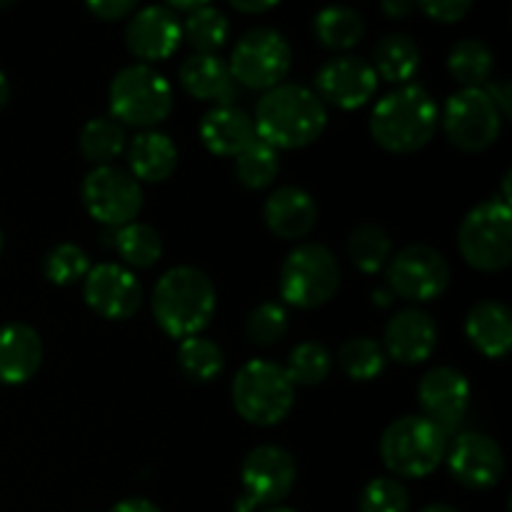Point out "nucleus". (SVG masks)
I'll use <instances>...</instances> for the list:
<instances>
[{
	"label": "nucleus",
	"mask_w": 512,
	"mask_h": 512,
	"mask_svg": "<svg viewBox=\"0 0 512 512\" xmlns=\"http://www.w3.org/2000/svg\"><path fill=\"white\" fill-rule=\"evenodd\" d=\"M488 95L490 98H493V103L498 105V110L500 113H503V118L505 115H510L512 113V108H510V83L508 80H498V83H493V85H488Z\"/></svg>",
	"instance_id": "nucleus-42"
},
{
	"label": "nucleus",
	"mask_w": 512,
	"mask_h": 512,
	"mask_svg": "<svg viewBox=\"0 0 512 512\" xmlns=\"http://www.w3.org/2000/svg\"><path fill=\"white\" fill-rule=\"evenodd\" d=\"M450 475L470 490H488L505 473L503 448L485 433H460L445 453Z\"/></svg>",
	"instance_id": "nucleus-17"
},
{
	"label": "nucleus",
	"mask_w": 512,
	"mask_h": 512,
	"mask_svg": "<svg viewBox=\"0 0 512 512\" xmlns=\"http://www.w3.org/2000/svg\"><path fill=\"white\" fill-rule=\"evenodd\" d=\"M438 128V105L420 85H400L378 100L370 115V133L390 153H415Z\"/></svg>",
	"instance_id": "nucleus-3"
},
{
	"label": "nucleus",
	"mask_w": 512,
	"mask_h": 512,
	"mask_svg": "<svg viewBox=\"0 0 512 512\" xmlns=\"http://www.w3.org/2000/svg\"><path fill=\"white\" fill-rule=\"evenodd\" d=\"M183 40V23L168 5H148L130 18L125 28V45L140 60H165Z\"/></svg>",
	"instance_id": "nucleus-18"
},
{
	"label": "nucleus",
	"mask_w": 512,
	"mask_h": 512,
	"mask_svg": "<svg viewBox=\"0 0 512 512\" xmlns=\"http://www.w3.org/2000/svg\"><path fill=\"white\" fill-rule=\"evenodd\" d=\"M113 245L120 258L133 268H153L163 255L160 233L145 223H128L115 230Z\"/></svg>",
	"instance_id": "nucleus-31"
},
{
	"label": "nucleus",
	"mask_w": 512,
	"mask_h": 512,
	"mask_svg": "<svg viewBox=\"0 0 512 512\" xmlns=\"http://www.w3.org/2000/svg\"><path fill=\"white\" fill-rule=\"evenodd\" d=\"M245 333H248L250 343L260 345H275L285 333H288V313L280 303H260L258 308H253V313L248 315V323H245Z\"/></svg>",
	"instance_id": "nucleus-39"
},
{
	"label": "nucleus",
	"mask_w": 512,
	"mask_h": 512,
	"mask_svg": "<svg viewBox=\"0 0 512 512\" xmlns=\"http://www.w3.org/2000/svg\"><path fill=\"white\" fill-rule=\"evenodd\" d=\"M298 480L293 455L280 445H258L243 460V495L235 500L238 512H253L260 505H278Z\"/></svg>",
	"instance_id": "nucleus-12"
},
{
	"label": "nucleus",
	"mask_w": 512,
	"mask_h": 512,
	"mask_svg": "<svg viewBox=\"0 0 512 512\" xmlns=\"http://www.w3.org/2000/svg\"><path fill=\"white\" fill-rule=\"evenodd\" d=\"M380 8H383V13L393 15V18H403V15H408L410 10L415 8V5L410 3V0H385Z\"/></svg>",
	"instance_id": "nucleus-44"
},
{
	"label": "nucleus",
	"mask_w": 512,
	"mask_h": 512,
	"mask_svg": "<svg viewBox=\"0 0 512 512\" xmlns=\"http://www.w3.org/2000/svg\"><path fill=\"white\" fill-rule=\"evenodd\" d=\"M378 90V75L368 60L340 55L328 60L315 75V95L343 110L363 108Z\"/></svg>",
	"instance_id": "nucleus-16"
},
{
	"label": "nucleus",
	"mask_w": 512,
	"mask_h": 512,
	"mask_svg": "<svg viewBox=\"0 0 512 512\" xmlns=\"http://www.w3.org/2000/svg\"><path fill=\"white\" fill-rule=\"evenodd\" d=\"M128 163L135 180H148V183H163L173 175L178 165V148L170 140V135L160 130H143L130 140Z\"/></svg>",
	"instance_id": "nucleus-25"
},
{
	"label": "nucleus",
	"mask_w": 512,
	"mask_h": 512,
	"mask_svg": "<svg viewBox=\"0 0 512 512\" xmlns=\"http://www.w3.org/2000/svg\"><path fill=\"white\" fill-rule=\"evenodd\" d=\"M83 295L85 303L103 318L125 320L138 313L143 303V285L125 265L100 263L85 275Z\"/></svg>",
	"instance_id": "nucleus-15"
},
{
	"label": "nucleus",
	"mask_w": 512,
	"mask_h": 512,
	"mask_svg": "<svg viewBox=\"0 0 512 512\" xmlns=\"http://www.w3.org/2000/svg\"><path fill=\"white\" fill-rule=\"evenodd\" d=\"M418 400L423 408V418H428L445 435H450L460 428L468 415L470 383L458 368L440 365L423 375L418 385Z\"/></svg>",
	"instance_id": "nucleus-14"
},
{
	"label": "nucleus",
	"mask_w": 512,
	"mask_h": 512,
	"mask_svg": "<svg viewBox=\"0 0 512 512\" xmlns=\"http://www.w3.org/2000/svg\"><path fill=\"white\" fill-rule=\"evenodd\" d=\"M85 8L100 20H120L135 10V0H88Z\"/></svg>",
	"instance_id": "nucleus-41"
},
{
	"label": "nucleus",
	"mask_w": 512,
	"mask_h": 512,
	"mask_svg": "<svg viewBox=\"0 0 512 512\" xmlns=\"http://www.w3.org/2000/svg\"><path fill=\"white\" fill-rule=\"evenodd\" d=\"M43 363V340L25 323L0 328V383H28Z\"/></svg>",
	"instance_id": "nucleus-22"
},
{
	"label": "nucleus",
	"mask_w": 512,
	"mask_h": 512,
	"mask_svg": "<svg viewBox=\"0 0 512 512\" xmlns=\"http://www.w3.org/2000/svg\"><path fill=\"white\" fill-rule=\"evenodd\" d=\"M90 270V258L80 245L60 243L53 250H48L43 260V273L50 283L70 285L75 280L85 278Z\"/></svg>",
	"instance_id": "nucleus-37"
},
{
	"label": "nucleus",
	"mask_w": 512,
	"mask_h": 512,
	"mask_svg": "<svg viewBox=\"0 0 512 512\" xmlns=\"http://www.w3.org/2000/svg\"><path fill=\"white\" fill-rule=\"evenodd\" d=\"M180 83L193 98L215 105H235L240 85L235 83L228 63L218 55L193 53L180 65Z\"/></svg>",
	"instance_id": "nucleus-21"
},
{
	"label": "nucleus",
	"mask_w": 512,
	"mask_h": 512,
	"mask_svg": "<svg viewBox=\"0 0 512 512\" xmlns=\"http://www.w3.org/2000/svg\"><path fill=\"white\" fill-rule=\"evenodd\" d=\"M495 55L483 40H460L448 55V70L463 88H483L493 75Z\"/></svg>",
	"instance_id": "nucleus-29"
},
{
	"label": "nucleus",
	"mask_w": 512,
	"mask_h": 512,
	"mask_svg": "<svg viewBox=\"0 0 512 512\" xmlns=\"http://www.w3.org/2000/svg\"><path fill=\"white\" fill-rule=\"evenodd\" d=\"M235 410L253 425H278L295 403V385L283 365L255 358L235 373Z\"/></svg>",
	"instance_id": "nucleus-6"
},
{
	"label": "nucleus",
	"mask_w": 512,
	"mask_h": 512,
	"mask_svg": "<svg viewBox=\"0 0 512 512\" xmlns=\"http://www.w3.org/2000/svg\"><path fill=\"white\" fill-rule=\"evenodd\" d=\"M110 512H163V510L145 498H128V500H120L118 505H113Z\"/></svg>",
	"instance_id": "nucleus-43"
},
{
	"label": "nucleus",
	"mask_w": 512,
	"mask_h": 512,
	"mask_svg": "<svg viewBox=\"0 0 512 512\" xmlns=\"http://www.w3.org/2000/svg\"><path fill=\"white\" fill-rule=\"evenodd\" d=\"M385 360L388 355H385L383 345L375 343L373 338H350L338 350V363L343 373L358 383L378 378L385 370Z\"/></svg>",
	"instance_id": "nucleus-35"
},
{
	"label": "nucleus",
	"mask_w": 512,
	"mask_h": 512,
	"mask_svg": "<svg viewBox=\"0 0 512 512\" xmlns=\"http://www.w3.org/2000/svg\"><path fill=\"white\" fill-rule=\"evenodd\" d=\"M340 288V265L333 250L320 243L293 248L280 268V295L293 308H320Z\"/></svg>",
	"instance_id": "nucleus-7"
},
{
	"label": "nucleus",
	"mask_w": 512,
	"mask_h": 512,
	"mask_svg": "<svg viewBox=\"0 0 512 512\" xmlns=\"http://www.w3.org/2000/svg\"><path fill=\"white\" fill-rule=\"evenodd\" d=\"M218 293L208 275L193 265L170 268L153 288V315L170 338H193L208 328Z\"/></svg>",
	"instance_id": "nucleus-2"
},
{
	"label": "nucleus",
	"mask_w": 512,
	"mask_h": 512,
	"mask_svg": "<svg viewBox=\"0 0 512 512\" xmlns=\"http://www.w3.org/2000/svg\"><path fill=\"white\" fill-rule=\"evenodd\" d=\"M203 5H205L203 0H193V3H190V0H170L168 8L173 10V13L175 10H183V13H195V10L203 8Z\"/></svg>",
	"instance_id": "nucleus-46"
},
{
	"label": "nucleus",
	"mask_w": 512,
	"mask_h": 512,
	"mask_svg": "<svg viewBox=\"0 0 512 512\" xmlns=\"http://www.w3.org/2000/svg\"><path fill=\"white\" fill-rule=\"evenodd\" d=\"M178 368L193 383H210L225 370V353L218 343L203 335L185 338L178 348Z\"/></svg>",
	"instance_id": "nucleus-30"
},
{
	"label": "nucleus",
	"mask_w": 512,
	"mask_h": 512,
	"mask_svg": "<svg viewBox=\"0 0 512 512\" xmlns=\"http://www.w3.org/2000/svg\"><path fill=\"white\" fill-rule=\"evenodd\" d=\"M315 38L333 50H348L358 45L365 35L363 15L348 5H328L313 20Z\"/></svg>",
	"instance_id": "nucleus-27"
},
{
	"label": "nucleus",
	"mask_w": 512,
	"mask_h": 512,
	"mask_svg": "<svg viewBox=\"0 0 512 512\" xmlns=\"http://www.w3.org/2000/svg\"><path fill=\"white\" fill-rule=\"evenodd\" d=\"M8 100H10V83H8V78H5L3 70H0V110L8 105Z\"/></svg>",
	"instance_id": "nucleus-47"
},
{
	"label": "nucleus",
	"mask_w": 512,
	"mask_h": 512,
	"mask_svg": "<svg viewBox=\"0 0 512 512\" xmlns=\"http://www.w3.org/2000/svg\"><path fill=\"white\" fill-rule=\"evenodd\" d=\"M265 512H295V510H290V508H283V505H273V508H268Z\"/></svg>",
	"instance_id": "nucleus-50"
},
{
	"label": "nucleus",
	"mask_w": 512,
	"mask_h": 512,
	"mask_svg": "<svg viewBox=\"0 0 512 512\" xmlns=\"http://www.w3.org/2000/svg\"><path fill=\"white\" fill-rule=\"evenodd\" d=\"M390 253H393V240L380 225L363 223L350 233L348 255L363 273H378L388 265Z\"/></svg>",
	"instance_id": "nucleus-32"
},
{
	"label": "nucleus",
	"mask_w": 512,
	"mask_h": 512,
	"mask_svg": "<svg viewBox=\"0 0 512 512\" xmlns=\"http://www.w3.org/2000/svg\"><path fill=\"white\" fill-rule=\"evenodd\" d=\"M78 145L80 153L98 168V165H110V160L123 153L128 145V133H125V125H120L113 115H100L83 125Z\"/></svg>",
	"instance_id": "nucleus-28"
},
{
	"label": "nucleus",
	"mask_w": 512,
	"mask_h": 512,
	"mask_svg": "<svg viewBox=\"0 0 512 512\" xmlns=\"http://www.w3.org/2000/svg\"><path fill=\"white\" fill-rule=\"evenodd\" d=\"M470 343L488 358H505L512 348V313L500 300H480L465 318Z\"/></svg>",
	"instance_id": "nucleus-24"
},
{
	"label": "nucleus",
	"mask_w": 512,
	"mask_h": 512,
	"mask_svg": "<svg viewBox=\"0 0 512 512\" xmlns=\"http://www.w3.org/2000/svg\"><path fill=\"white\" fill-rule=\"evenodd\" d=\"M445 135L460 150L490 148L503 130V113L485 88H463L450 95L443 108Z\"/></svg>",
	"instance_id": "nucleus-11"
},
{
	"label": "nucleus",
	"mask_w": 512,
	"mask_h": 512,
	"mask_svg": "<svg viewBox=\"0 0 512 512\" xmlns=\"http://www.w3.org/2000/svg\"><path fill=\"white\" fill-rule=\"evenodd\" d=\"M360 512H408L410 495L400 480L375 478L363 488L358 500Z\"/></svg>",
	"instance_id": "nucleus-38"
},
{
	"label": "nucleus",
	"mask_w": 512,
	"mask_h": 512,
	"mask_svg": "<svg viewBox=\"0 0 512 512\" xmlns=\"http://www.w3.org/2000/svg\"><path fill=\"white\" fill-rule=\"evenodd\" d=\"M328 123V110L315 90L280 83L265 90L255 105V135L275 150H295L315 143Z\"/></svg>",
	"instance_id": "nucleus-1"
},
{
	"label": "nucleus",
	"mask_w": 512,
	"mask_h": 512,
	"mask_svg": "<svg viewBox=\"0 0 512 512\" xmlns=\"http://www.w3.org/2000/svg\"><path fill=\"white\" fill-rule=\"evenodd\" d=\"M263 218L278 238L298 240L313 230L315 220H318V205L308 190L298 188V185H283L268 195Z\"/></svg>",
	"instance_id": "nucleus-20"
},
{
	"label": "nucleus",
	"mask_w": 512,
	"mask_h": 512,
	"mask_svg": "<svg viewBox=\"0 0 512 512\" xmlns=\"http://www.w3.org/2000/svg\"><path fill=\"white\" fill-rule=\"evenodd\" d=\"M255 135L253 118L238 105H215L200 120V140L215 155H240Z\"/></svg>",
	"instance_id": "nucleus-23"
},
{
	"label": "nucleus",
	"mask_w": 512,
	"mask_h": 512,
	"mask_svg": "<svg viewBox=\"0 0 512 512\" xmlns=\"http://www.w3.org/2000/svg\"><path fill=\"white\" fill-rule=\"evenodd\" d=\"M373 298L378 300L380 305H388V300H393V293H385V290H375Z\"/></svg>",
	"instance_id": "nucleus-49"
},
{
	"label": "nucleus",
	"mask_w": 512,
	"mask_h": 512,
	"mask_svg": "<svg viewBox=\"0 0 512 512\" xmlns=\"http://www.w3.org/2000/svg\"><path fill=\"white\" fill-rule=\"evenodd\" d=\"M3 245H5V238H3V230H0V253H3Z\"/></svg>",
	"instance_id": "nucleus-51"
},
{
	"label": "nucleus",
	"mask_w": 512,
	"mask_h": 512,
	"mask_svg": "<svg viewBox=\"0 0 512 512\" xmlns=\"http://www.w3.org/2000/svg\"><path fill=\"white\" fill-rule=\"evenodd\" d=\"M330 368H333V358L330 350L323 343L315 340H305V343L295 345L285 363V373H288L293 385H320L328 378Z\"/></svg>",
	"instance_id": "nucleus-36"
},
{
	"label": "nucleus",
	"mask_w": 512,
	"mask_h": 512,
	"mask_svg": "<svg viewBox=\"0 0 512 512\" xmlns=\"http://www.w3.org/2000/svg\"><path fill=\"white\" fill-rule=\"evenodd\" d=\"M280 173L278 150L255 138L240 155H235V178L250 190L268 188Z\"/></svg>",
	"instance_id": "nucleus-34"
},
{
	"label": "nucleus",
	"mask_w": 512,
	"mask_h": 512,
	"mask_svg": "<svg viewBox=\"0 0 512 512\" xmlns=\"http://www.w3.org/2000/svg\"><path fill=\"white\" fill-rule=\"evenodd\" d=\"M80 198L93 220L108 228L135 223L143 208V188L128 170L118 165H98L90 170L80 188Z\"/></svg>",
	"instance_id": "nucleus-10"
},
{
	"label": "nucleus",
	"mask_w": 512,
	"mask_h": 512,
	"mask_svg": "<svg viewBox=\"0 0 512 512\" xmlns=\"http://www.w3.org/2000/svg\"><path fill=\"white\" fill-rule=\"evenodd\" d=\"M388 288L398 298L428 303L440 298L450 285V265L440 250L415 243L388 260Z\"/></svg>",
	"instance_id": "nucleus-13"
},
{
	"label": "nucleus",
	"mask_w": 512,
	"mask_h": 512,
	"mask_svg": "<svg viewBox=\"0 0 512 512\" xmlns=\"http://www.w3.org/2000/svg\"><path fill=\"white\" fill-rule=\"evenodd\" d=\"M420 512H458L455 508H450V505H443V503H435V505H425Z\"/></svg>",
	"instance_id": "nucleus-48"
},
{
	"label": "nucleus",
	"mask_w": 512,
	"mask_h": 512,
	"mask_svg": "<svg viewBox=\"0 0 512 512\" xmlns=\"http://www.w3.org/2000/svg\"><path fill=\"white\" fill-rule=\"evenodd\" d=\"M438 325L425 310L408 308L395 313L385 325L383 350L400 365H418L433 355Z\"/></svg>",
	"instance_id": "nucleus-19"
},
{
	"label": "nucleus",
	"mask_w": 512,
	"mask_h": 512,
	"mask_svg": "<svg viewBox=\"0 0 512 512\" xmlns=\"http://www.w3.org/2000/svg\"><path fill=\"white\" fill-rule=\"evenodd\" d=\"M290 60L293 53L283 33L268 25H258L235 43L228 68L238 85L250 90H270L288 75Z\"/></svg>",
	"instance_id": "nucleus-9"
},
{
	"label": "nucleus",
	"mask_w": 512,
	"mask_h": 512,
	"mask_svg": "<svg viewBox=\"0 0 512 512\" xmlns=\"http://www.w3.org/2000/svg\"><path fill=\"white\" fill-rule=\"evenodd\" d=\"M418 8L438 23H458L470 13L473 3L470 0H420Z\"/></svg>",
	"instance_id": "nucleus-40"
},
{
	"label": "nucleus",
	"mask_w": 512,
	"mask_h": 512,
	"mask_svg": "<svg viewBox=\"0 0 512 512\" xmlns=\"http://www.w3.org/2000/svg\"><path fill=\"white\" fill-rule=\"evenodd\" d=\"M233 8L240 13H268L275 8L273 0H265V3H248V0H233Z\"/></svg>",
	"instance_id": "nucleus-45"
},
{
	"label": "nucleus",
	"mask_w": 512,
	"mask_h": 512,
	"mask_svg": "<svg viewBox=\"0 0 512 512\" xmlns=\"http://www.w3.org/2000/svg\"><path fill=\"white\" fill-rule=\"evenodd\" d=\"M448 453V435L423 415H403L385 428L380 455L385 468L400 478L430 475Z\"/></svg>",
	"instance_id": "nucleus-5"
},
{
	"label": "nucleus",
	"mask_w": 512,
	"mask_h": 512,
	"mask_svg": "<svg viewBox=\"0 0 512 512\" xmlns=\"http://www.w3.org/2000/svg\"><path fill=\"white\" fill-rule=\"evenodd\" d=\"M230 23L225 13L215 5L205 3L195 13H190L183 23V35L198 53L215 55V50L223 48L228 40Z\"/></svg>",
	"instance_id": "nucleus-33"
},
{
	"label": "nucleus",
	"mask_w": 512,
	"mask_h": 512,
	"mask_svg": "<svg viewBox=\"0 0 512 512\" xmlns=\"http://www.w3.org/2000/svg\"><path fill=\"white\" fill-rule=\"evenodd\" d=\"M173 110V90L163 73L148 63L118 70L110 83V113L120 125L153 130Z\"/></svg>",
	"instance_id": "nucleus-4"
},
{
	"label": "nucleus",
	"mask_w": 512,
	"mask_h": 512,
	"mask_svg": "<svg viewBox=\"0 0 512 512\" xmlns=\"http://www.w3.org/2000/svg\"><path fill=\"white\" fill-rule=\"evenodd\" d=\"M370 65L378 78L390 80V83H405L418 73L420 48L410 35L388 33L375 43Z\"/></svg>",
	"instance_id": "nucleus-26"
},
{
	"label": "nucleus",
	"mask_w": 512,
	"mask_h": 512,
	"mask_svg": "<svg viewBox=\"0 0 512 512\" xmlns=\"http://www.w3.org/2000/svg\"><path fill=\"white\" fill-rule=\"evenodd\" d=\"M458 248L465 263L495 273L512 260V210L503 200H488L470 210L458 230Z\"/></svg>",
	"instance_id": "nucleus-8"
}]
</instances>
